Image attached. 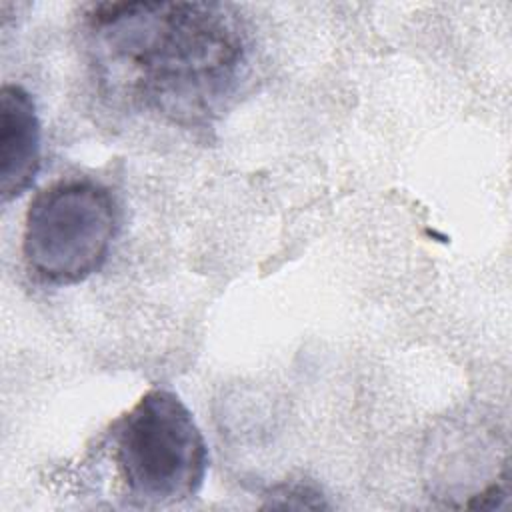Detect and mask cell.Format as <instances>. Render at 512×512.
Listing matches in <instances>:
<instances>
[{
	"mask_svg": "<svg viewBox=\"0 0 512 512\" xmlns=\"http://www.w3.org/2000/svg\"><path fill=\"white\" fill-rule=\"evenodd\" d=\"M84 32L112 92L182 126L218 112L248 58V32L222 2H102L86 10Z\"/></svg>",
	"mask_w": 512,
	"mask_h": 512,
	"instance_id": "obj_1",
	"label": "cell"
},
{
	"mask_svg": "<svg viewBox=\"0 0 512 512\" xmlns=\"http://www.w3.org/2000/svg\"><path fill=\"white\" fill-rule=\"evenodd\" d=\"M112 462L122 494L136 506L164 508L200 490L208 448L192 412L166 388H150L112 424Z\"/></svg>",
	"mask_w": 512,
	"mask_h": 512,
	"instance_id": "obj_2",
	"label": "cell"
},
{
	"mask_svg": "<svg viewBox=\"0 0 512 512\" xmlns=\"http://www.w3.org/2000/svg\"><path fill=\"white\" fill-rule=\"evenodd\" d=\"M118 214L110 190L94 180L68 178L40 190L22 232L26 268L48 284H76L108 258Z\"/></svg>",
	"mask_w": 512,
	"mask_h": 512,
	"instance_id": "obj_3",
	"label": "cell"
},
{
	"mask_svg": "<svg viewBox=\"0 0 512 512\" xmlns=\"http://www.w3.org/2000/svg\"><path fill=\"white\" fill-rule=\"evenodd\" d=\"M40 120L32 96L18 84L0 90V196L24 194L40 170Z\"/></svg>",
	"mask_w": 512,
	"mask_h": 512,
	"instance_id": "obj_4",
	"label": "cell"
},
{
	"mask_svg": "<svg viewBox=\"0 0 512 512\" xmlns=\"http://www.w3.org/2000/svg\"><path fill=\"white\" fill-rule=\"evenodd\" d=\"M266 506L272 508H326L322 492L304 480L282 482L266 494Z\"/></svg>",
	"mask_w": 512,
	"mask_h": 512,
	"instance_id": "obj_5",
	"label": "cell"
}]
</instances>
